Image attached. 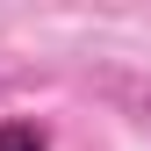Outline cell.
Returning <instances> with one entry per match:
<instances>
[{
  "label": "cell",
  "instance_id": "cell-1",
  "mask_svg": "<svg viewBox=\"0 0 151 151\" xmlns=\"http://www.w3.org/2000/svg\"><path fill=\"white\" fill-rule=\"evenodd\" d=\"M0 151H50L43 122H0Z\"/></svg>",
  "mask_w": 151,
  "mask_h": 151
}]
</instances>
